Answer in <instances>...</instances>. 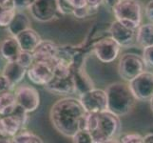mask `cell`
Instances as JSON below:
<instances>
[{"label": "cell", "instance_id": "1", "mask_svg": "<svg viewBox=\"0 0 153 143\" xmlns=\"http://www.w3.org/2000/svg\"><path fill=\"white\" fill-rule=\"evenodd\" d=\"M50 118L57 132L71 139L76 132L85 129L87 112L78 98L64 97L51 106Z\"/></svg>", "mask_w": 153, "mask_h": 143}, {"label": "cell", "instance_id": "2", "mask_svg": "<svg viewBox=\"0 0 153 143\" xmlns=\"http://www.w3.org/2000/svg\"><path fill=\"white\" fill-rule=\"evenodd\" d=\"M85 129L91 136L92 143L117 141L121 135L120 116L108 110L100 113H87Z\"/></svg>", "mask_w": 153, "mask_h": 143}, {"label": "cell", "instance_id": "3", "mask_svg": "<svg viewBox=\"0 0 153 143\" xmlns=\"http://www.w3.org/2000/svg\"><path fill=\"white\" fill-rule=\"evenodd\" d=\"M108 99V110L118 116L128 115L137 101L128 82H114L105 90Z\"/></svg>", "mask_w": 153, "mask_h": 143}, {"label": "cell", "instance_id": "4", "mask_svg": "<svg viewBox=\"0 0 153 143\" xmlns=\"http://www.w3.org/2000/svg\"><path fill=\"white\" fill-rule=\"evenodd\" d=\"M112 10L115 20L129 29L136 30L142 24L143 8L139 0H119Z\"/></svg>", "mask_w": 153, "mask_h": 143}, {"label": "cell", "instance_id": "5", "mask_svg": "<svg viewBox=\"0 0 153 143\" xmlns=\"http://www.w3.org/2000/svg\"><path fill=\"white\" fill-rule=\"evenodd\" d=\"M45 88L57 94H70L75 93L72 79V69L59 62H54V73L51 80Z\"/></svg>", "mask_w": 153, "mask_h": 143}, {"label": "cell", "instance_id": "6", "mask_svg": "<svg viewBox=\"0 0 153 143\" xmlns=\"http://www.w3.org/2000/svg\"><path fill=\"white\" fill-rule=\"evenodd\" d=\"M146 63L142 55L128 52L120 57L118 73L124 81L128 82L141 73L146 71Z\"/></svg>", "mask_w": 153, "mask_h": 143}, {"label": "cell", "instance_id": "7", "mask_svg": "<svg viewBox=\"0 0 153 143\" xmlns=\"http://www.w3.org/2000/svg\"><path fill=\"white\" fill-rule=\"evenodd\" d=\"M121 47L111 36H105L92 44L91 50L96 58L103 63H111L118 58Z\"/></svg>", "mask_w": 153, "mask_h": 143}, {"label": "cell", "instance_id": "8", "mask_svg": "<svg viewBox=\"0 0 153 143\" xmlns=\"http://www.w3.org/2000/svg\"><path fill=\"white\" fill-rule=\"evenodd\" d=\"M130 91L139 101L149 100L153 95V73L144 71L128 82Z\"/></svg>", "mask_w": 153, "mask_h": 143}, {"label": "cell", "instance_id": "9", "mask_svg": "<svg viewBox=\"0 0 153 143\" xmlns=\"http://www.w3.org/2000/svg\"><path fill=\"white\" fill-rule=\"evenodd\" d=\"M78 99L87 113H100L108 110V99L105 90L93 88L81 94Z\"/></svg>", "mask_w": 153, "mask_h": 143}, {"label": "cell", "instance_id": "10", "mask_svg": "<svg viewBox=\"0 0 153 143\" xmlns=\"http://www.w3.org/2000/svg\"><path fill=\"white\" fill-rule=\"evenodd\" d=\"M16 104L28 114L33 113L40 105V94L34 87L30 85L17 86L14 91Z\"/></svg>", "mask_w": 153, "mask_h": 143}, {"label": "cell", "instance_id": "11", "mask_svg": "<svg viewBox=\"0 0 153 143\" xmlns=\"http://www.w3.org/2000/svg\"><path fill=\"white\" fill-rule=\"evenodd\" d=\"M54 73V63L44 62V61H33L28 69L27 73L28 78L31 83L39 86H46Z\"/></svg>", "mask_w": 153, "mask_h": 143}, {"label": "cell", "instance_id": "12", "mask_svg": "<svg viewBox=\"0 0 153 143\" xmlns=\"http://www.w3.org/2000/svg\"><path fill=\"white\" fill-rule=\"evenodd\" d=\"M30 14L34 19L40 22H50L53 20L58 13L57 0H35L30 7Z\"/></svg>", "mask_w": 153, "mask_h": 143}, {"label": "cell", "instance_id": "13", "mask_svg": "<svg viewBox=\"0 0 153 143\" xmlns=\"http://www.w3.org/2000/svg\"><path fill=\"white\" fill-rule=\"evenodd\" d=\"M135 31L115 20L110 24L108 33L109 36H111L121 47H128L135 41Z\"/></svg>", "mask_w": 153, "mask_h": 143}, {"label": "cell", "instance_id": "14", "mask_svg": "<svg viewBox=\"0 0 153 143\" xmlns=\"http://www.w3.org/2000/svg\"><path fill=\"white\" fill-rule=\"evenodd\" d=\"M59 51V46L51 40L42 39L33 51L35 61H44L54 63Z\"/></svg>", "mask_w": 153, "mask_h": 143}, {"label": "cell", "instance_id": "15", "mask_svg": "<svg viewBox=\"0 0 153 143\" xmlns=\"http://www.w3.org/2000/svg\"><path fill=\"white\" fill-rule=\"evenodd\" d=\"M22 128L25 127L16 116L13 115H0V136L12 142V139Z\"/></svg>", "mask_w": 153, "mask_h": 143}, {"label": "cell", "instance_id": "16", "mask_svg": "<svg viewBox=\"0 0 153 143\" xmlns=\"http://www.w3.org/2000/svg\"><path fill=\"white\" fill-rule=\"evenodd\" d=\"M1 73L7 78L12 87L14 88L23 80L24 76L27 73V69L20 65L16 60L7 61Z\"/></svg>", "mask_w": 153, "mask_h": 143}, {"label": "cell", "instance_id": "17", "mask_svg": "<svg viewBox=\"0 0 153 143\" xmlns=\"http://www.w3.org/2000/svg\"><path fill=\"white\" fill-rule=\"evenodd\" d=\"M72 79L74 83L75 93L79 95L94 88L93 81L84 69V66L72 69Z\"/></svg>", "mask_w": 153, "mask_h": 143}, {"label": "cell", "instance_id": "18", "mask_svg": "<svg viewBox=\"0 0 153 143\" xmlns=\"http://www.w3.org/2000/svg\"><path fill=\"white\" fill-rule=\"evenodd\" d=\"M14 37L16 38L20 49L22 51L28 52H33L42 40L37 31L31 28H28L27 30L22 31L21 33L15 35Z\"/></svg>", "mask_w": 153, "mask_h": 143}, {"label": "cell", "instance_id": "19", "mask_svg": "<svg viewBox=\"0 0 153 143\" xmlns=\"http://www.w3.org/2000/svg\"><path fill=\"white\" fill-rule=\"evenodd\" d=\"M21 52L20 46L14 36L4 39L0 44V55L7 61H14L17 59Z\"/></svg>", "mask_w": 153, "mask_h": 143}, {"label": "cell", "instance_id": "20", "mask_svg": "<svg viewBox=\"0 0 153 143\" xmlns=\"http://www.w3.org/2000/svg\"><path fill=\"white\" fill-rule=\"evenodd\" d=\"M28 28H30V21L28 15L25 13L19 12L16 10L12 21L7 27L9 33L10 34V35L15 36L22 31L27 30Z\"/></svg>", "mask_w": 153, "mask_h": 143}, {"label": "cell", "instance_id": "21", "mask_svg": "<svg viewBox=\"0 0 153 143\" xmlns=\"http://www.w3.org/2000/svg\"><path fill=\"white\" fill-rule=\"evenodd\" d=\"M135 42L141 48L153 45V23L141 24L136 29Z\"/></svg>", "mask_w": 153, "mask_h": 143}, {"label": "cell", "instance_id": "22", "mask_svg": "<svg viewBox=\"0 0 153 143\" xmlns=\"http://www.w3.org/2000/svg\"><path fill=\"white\" fill-rule=\"evenodd\" d=\"M16 106L14 92L12 90L0 93V115H12Z\"/></svg>", "mask_w": 153, "mask_h": 143}, {"label": "cell", "instance_id": "23", "mask_svg": "<svg viewBox=\"0 0 153 143\" xmlns=\"http://www.w3.org/2000/svg\"><path fill=\"white\" fill-rule=\"evenodd\" d=\"M12 142L14 143H42L43 140L40 136L35 135L30 131L22 128L18 133L15 135L13 139Z\"/></svg>", "mask_w": 153, "mask_h": 143}, {"label": "cell", "instance_id": "24", "mask_svg": "<svg viewBox=\"0 0 153 143\" xmlns=\"http://www.w3.org/2000/svg\"><path fill=\"white\" fill-rule=\"evenodd\" d=\"M16 12V9H4L0 8V27L7 28L12 21L13 15Z\"/></svg>", "mask_w": 153, "mask_h": 143}, {"label": "cell", "instance_id": "25", "mask_svg": "<svg viewBox=\"0 0 153 143\" xmlns=\"http://www.w3.org/2000/svg\"><path fill=\"white\" fill-rule=\"evenodd\" d=\"M16 61L20 65H22L26 69H28L34 61V57L33 55V52H28V51H22L19 52L18 57Z\"/></svg>", "mask_w": 153, "mask_h": 143}, {"label": "cell", "instance_id": "26", "mask_svg": "<svg viewBox=\"0 0 153 143\" xmlns=\"http://www.w3.org/2000/svg\"><path fill=\"white\" fill-rule=\"evenodd\" d=\"M119 142L123 143H144V136L137 133H126L120 135Z\"/></svg>", "mask_w": 153, "mask_h": 143}, {"label": "cell", "instance_id": "27", "mask_svg": "<svg viewBox=\"0 0 153 143\" xmlns=\"http://www.w3.org/2000/svg\"><path fill=\"white\" fill-rule=\"evenodd\" d=\"M73 142L76 143H92V139L91 134L86 129L79 130L71 137Z\"/></svg>", "mask_w": 153, "mask_h": 143}, {"label": "cell", "instance_id": "28", "mask_svg": "<svg viewBox=\"0 0 153 143\" xmlns=\"http://www.w3.org/2000/svg\"><path fill=\"white\" fill-rule=\"evenodd\" d=\"M96 10H93L91 8H88L87 5L84 7H80V8H74L72 10V15H74L77 18H87L89 15H92L93 13H95Z\"/></svg>", "mask_w": 153, "mask_h": 143}, {"label": "cell", "instance_id": "29", "mask_svg": "<svg viewBox=\"0 0 153 143\" xmlns=\"http://www.w3.org/2000/svg\"><path fill=\"white\" fill-rule=\"evenodd\" d=\"M142 57L146 63V66L153 68V45L143 48V55Z\"/></svg>", "mask_w": 153, "mask_h": 143}, {"label": "cell", "instance_id": "30", "mask_svg": "<svg viewBox=\"0 0 153 143\" xmlns=\"http://www.w3.org/2000/svg\"><path fill=\"white\" fill-rule=\"evenodd\" d=\"M58 1V9L59 13L62 14H71L73 8L68 2V0H57Z\"/></svg>", "mask_w": 153, "mask_h": 143}, {"label": "cell", "instance_id": "31", "mask_svg": "<svg viewBox=\"0 0 153 143\" xmlns=\"http://www.w3.org/2000/svg\"><path fill=\"white\" fill-rule=\"evenodd\" d=\"M35 0H13L14 6L16 10L30 9V7L34 3Z\"/></svg>", "mask_w": 153, "mask_h": 143}, {"label": "cell", "instance_id": "32", "mask_svg": "<svg viewBox=\"0 0 153 143\" xmlns=\"http://www.w3.org/2000/svg\"><path fill=\"white\" fill-rule=\"evenodd\" d=\"M13 88L10 84V82L7 80V78L5 77L2 73H0V93L9 91V90H13Z\"/></svg>", "mask_w": 153, "mask_h": 143}, {"label": "cell", "instance_id": "33", "mask_svg": "<svg viewBox=\"0 0 153 143\" xmlns=\"http://www.w3.org/2000/svg\"><path fill=\"white\" fill-rule=\"evenodd\" d=\"M145 13L147 19H149L151 23H153V0H150V1H149L146 5Z\"/></svg>", "mask_w": 153, "mask_h": 143}, {"label": "cell", "instance_id": "34", "mask_svg": "<svg viewBox=\"0 0 153 143\" xmlns=\"http://www.w3.org/2000/svg\"><path fill=\"white\" fill-rule=\"evenodd\" d=\"M104 2V0H86V5L93 10H96L101 6V4Z\"/></svg>", "mask_w": 153, "mask_h": 143}, {"label": "cell", "instance_id": "35", "mask_svg": "<svg viewBox=\"0 0 153 143\" xmlns=\"http://www.w3.org/2000/svg\"><path fill=\"white\" fill-rule=\"evenodd\" d=\"M0 8H4V9L15 8L13 0H0ZM15 9H16V8H15Z\"/></svg>", "mask_w": 153, "mask_h": 143}, {"label": "cell", "instance_id": "36", "mask_svg": "<svg viewBox=\"0 0 153 143\" xmlns=\"http://www.w3.org/2000/svg\"><path fill=\"white\" fill-rule=\"evenodd\" d=\"M68 2L71 3L73 9L86 6V0H68Z\"/></svg>", "mask_w": 153, "mask_h": 143}, {"label": "cell", "instance_id": "37", "mask_svg": "<svg viewBox=\"0 0 153 143\" xmlns=\"http://www.w3.org/2000/svg\"><path fill=\"white\" fill-rule=\"evenodd\" d=\"M144 143H153V133L147 134L144 136Z\"/></svg>", "mask_w": 153, "mask_h": 143}, {"label": "cell", "instance_id": "38", "mask_svg": "<svg viewBox=\"0 0 153 143\" xmlns=\"http://www.w3.org/2000/svg\"><path fill=\"white\" fill-rule=\"evenodd\" d=\"M118 1H119V0H104V2H105V3H107V4L108 5V6H109V7H111V8H112Z\"/></svg>", "mask_w": 153, "mask_h": 143}, {"label": "cell", "instance_id": "39", "mask_svg": "<svg viewBox=\"0 0 153 143\" xmlns=\"http://www.w3.org/2000/svg\"><path fill=\"white\" fill-rule=\"evenodd\" d=\"M149 101H150V108H151L152 112H153V95L151 97V98L149 99Z\"/></svg>", "mask_w": 153, "mask_h": 143}]
</instances>
